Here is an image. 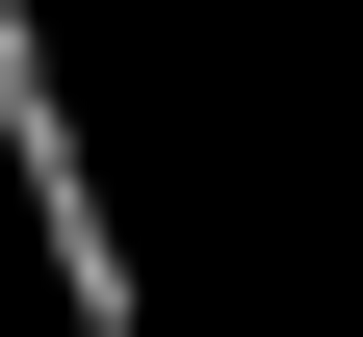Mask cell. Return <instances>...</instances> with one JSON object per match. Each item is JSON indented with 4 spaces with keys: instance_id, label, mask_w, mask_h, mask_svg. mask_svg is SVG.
Segmentation results:
<instances>
[{
    "instance_id": "1",
    "label": "cell",
    "mask_w": 363,
    "mask_h": 337,
    "mask_svg": "<svg viewBox=\"0 0 363 337\" xmlns=\"http://www.w3.org/2000/svg\"><path fill=\"white\" fill-rule=\"evenodd\" d=\"M0 182H26V260H52L78 337H156V260H130L104 156H78V78H52V26H26V0H0Z\"/></svg>"
}]
</instances>
